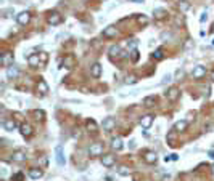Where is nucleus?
Listing matches in <instances>:
<instances>
[{"instance_id": "1", "label": "nucleus", "mask_w": 214, "mask_h": 181, "mask_svg": "<svg viewBox=\"0 0 214 181\" xmlns=\"http://www.w3.org/2000/svg\"><path fill=\"white\" fill-rule=\"evenodd\" d=\"M55 160L60 167H63L66 163V159H65V154H63V148L61 146H56L55 148Z\"/></svg>"}, {"instance_id": "2", "label": "nucleus", "mask_w": 214, "mask_h": 181, "mask_svg": "<svg viewBox=\"0 0 214 181\" xmlns=\"http://www.w3.org/2000/svg\"><path fill=\"white\" fill-rule=\"evenodd\" d=\"M205 75H206V67L201 66V64L195 66L193 71H191V77H193V79H201V77H205Z\"/></svg>"}, {"instance_id": "3", "label": "nucleus", "mask_w": 214, "mask_h": 181, "mask_svg": "<svg viewBox=\"0 0 214 181\" xmlns=\"http://www.w3.org/2000/svg\"><path fill=\"white\" fill-rule=\"evenodd\" d=\"M89 154L92 156V157H97V156H101L103 154V146H101L100 143H95L90 146V149H89Z\"/></svg>"}, {"instance_id": "4", "label": "nucleus", "mask_w": 214, "mask_h": 181, "mask_svg": "<svg viewBox=\"0 0 214 181\" xmlns=\"http://www.w3.org/2000/svg\"><path fill=\"white\" fill-rule=\"evenodd\" d=\"M179 95H180V90L177 88V87H171L166 92V98L169 99V101H176L177 98H179Z\"/></svg>"}, {"instance_id": "5", "label": "nucleus", "mask_w": 214, "mask_h": 181, "mask_svg": "<svg viewBox=\"0 0 214 181\" xmlns=\"http://www.w3.org/2000/svg\"><path fill=\"white\" fill-rule=\"evenodd\" d=\"M101 163H103V167H113L116 163V159H114V156H111V154H105V156H101Z\"/></svg>"}, {"instance_id": "6", "label": "nucleus", "mask_w": 214, "mask_h": 181, "mask_svg": "<svg viewBox=\"0 0 214 181\" xmlns=\"http://www.w3.org/2000/svg\"><path fill=\"white\" fill-rule=\"evenodd\" d=\"M16 19H18V22L21 26H26L27 22L31 21V15H29V11H21V13L16 16Z\"/></svg>"}, {"instance_id": "7", "label": "nucleus", "mask_w": 214, "mask_h": 181, "mask_svg": "<svg viewBox=\"0 0 214 181\" xmlns=\"http://www.w3.org/2000/svg\"><path fill=\"white\" fill-rule=\"evenodd\" d=\"M151 123H153V116H151V114H146V116H143L142 119H140V127L145 128V130L150 128Z\"/></svg>"}, {"instance_id": "8", "label": "nucleus", "mask_w": 214, "mask_h": 181, "mask_svg": "<svg viewBox=\"0 0 214 181\" xmlns=\"http://www.w3.org/2000/svg\"><path fill=\"white\" fill-rule=\"evenodd\" d=\"M110 56H111V58H122L124 52L121 50L119 45H113V47L110 48Z\"/></svg>"}, {"instance_id": "9", "label": "nucleus", "mask_w": 214, "mask_h": 181, "mask_svg": "<svg viewBox=\"0 0 214 181\" xmlns=\"http://www.w3.org/2000/svg\"><path fill=\"white\" fill-rule=\"evenodd\" d=\"M48 22L52 26H58L60 22H61V15L56 13V11H52V13L48 15Z\"/></svg>"}, {"instance_id": "10", "label": "nucleus", "mask_w": 214, "mask_h": 181, "mask_svg": "<svg viewBox=\"0 0 214 181\" xmlns=\"http://www.w3.org/2000/svg\"><path fill=\"white\" fill-rule=\"evenodd\" d=\"M11 160L21 163V162L26 160V154H24L23 151H16V152H13V154H11Z\"/></svg>"}, {"instance_id": "11", "label": "nucleus", "mask_w": 214, "mask_h": 181, "mask_svg": "<svg viewBox=\"0 0 214 181\" xmlns=\"http://www.w3.org/2000/svg\"><path fill=\"white\" fill-rule=\"evenodd\" d=\"M116 34H118V29H116V26H108V27H105L103 29V37H116Z\"/></svg>"}, {"instance_id": "12", "label": "nucleus", "mask_w": 214, "mask_h": 181, "mask_svg": "<svg viewBox=\"0 0 214 181\" xmlns=\"http://www.w3.org/2000/svg\"><path fill=\"white\" fill-rule=\"evenodd\" d=\"M116 125V120L113 117H106L103 120V130H106V132H110V130H113V127Z\"/></svg>"}, {"instance_id": "13", "label": "nucleus", "mask_w": 214, "mask_h": 181, "mask_svg": "<svg viewBox=\"0 0 214 181\" xmlns=\"http://www.w3.org/2000/svg\"><path fill=\"white\" fill-rule=\"evenodd\" d=\"M18 74H19V71H18V67H16V66L7 67V79H16Z\"/></svg>"}, {"instance_id": "14", "label": "nucleus", "mask_w": 214, "mask_h": 181, "mask_svg": "<svg viewBox=\"0 0 214 181\" xmlns=\"http://www.w3.org/2000/svg\"><path fill=\"white\" fill-rule=\"evenodd\" d=\"M44 176V172L40 170V168H31L29 170V178L32 179H40Z\"/></svg>"}, {"instance_id": "15", "label": "nucleus", "mask_w": 214, "mask_h": 181, "mask_svg": "<svg viewBox=\"0 0 214 181\" xmlns=\"http://www.w3.org/2000/svg\"><path fill=\"white\" fill-rule=\"evenodd\" d=\"M90 74H92L95 79H98L101 75V64H98V63L92 64V67H90Z\"/></svg>"}, {"instance_id": "16", "label": "nucleus", "mask_w": 214, "mask_h": 181, "mask_svg": "<svg viewBox=\"0 0 214 181\" xmlns=\"http://www.w3.org/2000/svg\"><path fill=\"white\" fill-rule=\"evenodd\" d=\"M2 64L7 66V67L13 66V55H11V53H5V55L2 56Z\"/></svg>"}, {"instance_id": "17", "label": "nucleus", "mask_w": 214, "mask_h": 181, "mask_svg": "<svg viewBox=\"0 0 214 181\" xmlns=\"http://www.w3.org/2000/svg\"><path fill=\"white\" fill-rule=\"evenodd\" d=\"M19 132H21L23 136H31V135H32V128H31L29 123H23V125L19 127Z\"/></svg>"}, {"instance_id": "18", "label": "nucleus", "mask_w": 214, "mask_h": 181, "mask_svg": "<svg viewBox=\"0 0 214 181\" xmlns=\"http://www.w3.org/2000/svg\"><path fill=\"white\" fill-rule=\"evenodd\" d=\"M3 128L7 130V132H13V130L16 128V123H15V120H11V119H8V120H3Z\"/></svg>"}, {"instance_id": "19", "label": "nucleus", "mask_w": 214, "mask_h": 181, "mask_svg": "<svg viewBox=\"0 0 214 181\" xmlns=\"http://www.w3.org/2000/svg\"><path fill=\"white\" fill-rule=\"evenodd\" d=\"M111 148L114 149V151H121V149H122V139H121V138H113Z\"/></svg>"}, {"instance_id": "20", "label": "nucleus", "mask_w": 214, "mask_h": 181, "mask_svg": "<svg viewBox=\"0 0 214 181\" xmlns=\"http://www.w3.org/2000/svg\"><path fill=\"white\" fill-rule=\"evenodd\" d=\"M187 125L188 123L185 120H179V122H176V125H174V130H176V132H184V130L187 128Z\"/></svg>"}, {"instance_id": "21", "label": "nucleus", "mask_w": 214, "mask_h": 181, "mask_svg": "<svg viewBox=\"0 0 214 181\" xmlns=\"http://www.w3.org/2000/svg\"><path fill=\"white\" fill-rule=\"evenodd\" d=\"M156 159H158V156L155 152H146L145 154V162H148V163H155Z\"/></svg>"}, {"instance_id": "22", "label": "nucleus", "mask_w": 214, "mask_h": 181, "mask_svg": "<svg viewBox=\"0 0 214 181\" xmlns=\"http://www.w3.org/2000/svg\"><path fill=\"white\" fill-rule=\"evenodd\" d=\"M153 15H155V18H156V19H163V18H164V15H166V10L156 8V10L153 11Z\"/></svg>"}, {"instance_id": "23", "label": "nucleus", "mask_w": 214, "mask_h": 181, "mask_svg": "<svg viewBox=\"0 0 214 181\" xmlns=\"http://www.w3.org/2000/svg\"><path fill=\"white\" fill-rule=\"evenodd\" d=\"M27 63H29L31 66H37V64H39V55H31V56H27Z\"/></svg>"}, {"instance_id": "24", "label": "nucleus", "mask_w": 214, "mask_h": 181, "mask_svg": "<svg viewBox=\"0 0 214 181\" xmlns=\"http://www.w3.org/2000/svg\"><path fill=\"white\" fill-rule=\"evenodd\" d=\"M143 106H146V107L155 106V96H146V98L143 99Z\"/></svg>"}, {"instance_id": "25", "label": "nucleus", "mask_w": 214, "mask_h": 181, "mask_svg": "<svg viewBox=\"0 0 214 181\" xmlns=\"http://www.w3.org/2000/svg\"><path fill=\"white\" fill-rule=\"evenodd\" d=\"M118 173H119L121 176H129V175H131V170H129L126 165H122V167L118 168Z\"/></svg>"}, {"instance_id": "26", "label": "nucleus", "mask_w": 214, "mask_h": 181, "mask_svg": "<svg viewBox=\"0 0 214 181\" xmlns=\"http://www.w3.org/2000/svg\"><path fill=\"white\" fill-rule=\"evenodd\" d=\"M137 80H139V79L135 75H127L124 82H126V85H132V83H137Z\"/></svg>"}, {"instance_id": "27", "label": "nucleus", "mask_w": 214, "mask_h": 181, "mask_svg": "<svg viewBox=\"0 0 214 181\" xmlns=\"http://www.w3.org/2000/svg\"><path fill=\"white\" fill-rule=\"evenodd\" d=\"M39 90H40L42 93H47L48 92V85L45 83V80H39Z\"/></svg>"}, {"instance_id": "28", "label": "nucleus", "mask_w": 214, "mask_h": 181, "mask_svg": "<svg viewBox=\"0 0 214 181\" xmlns=\"http://www.w3.org/2000/svg\"><path fill=\"white\" fill-rule=\"evenodd\" d=\"M179 8L182 10V11H187L190 8V3L187 2V0H182V2H179Z\"/></svg>"}, {"instance_id": "29", "label": "nucleus", "mask_w": 214, "mask_h": 181, "mask_svg": "<svg viewBox=\"0 0 214 181\" xmlns=\"http://www.w3.org/2000/svg\"><path fill=\"white\" fill-rule=\"evenodd\" d=\"M151 56H153L155 59H163V56H164V55H163V50H156V52H153Z\"/></svg>"}, {"instance_id": "30", "label": "nucleus", "mask_w": 214, "mask_h": 181, "mask_svg": "<svg viewBox=\"0 0 214 181\" xmlns=\"http://www.w3.org/2000/svg\"><path fill=\"white\" fill-rule=\"evenodd\" d=\"M171 37H172L171 32H163V34H161V40H164V42L167 40V39H171Z\"/></svg>"}, {"instance_id": "31", "label": "nucleus", "mask_w": 214, "mask_h": 181, "mask_svg": "<svg viewBox=\"0 0 214 181\" xmlns=\"http://www.w3.org/2000/svg\"><path fill=\"white\" fill-rule=\"evenodd\" d=\"M137 21L140 22V24H146V22H148V18H146V16H139V18H137Z\"/></svg>"}, {"instance_id": "32", "label": "nucleus", "mask_w": 214, "mask_h": 181, "mask_svg": "<svg viewBox=\"0 0 214 181\" xmlns=\"http://www.w3.org/2000/svg\"><path fill=\"white\" fill-rule=\"evenodd\" d=\"M171 80H172V75H171V74H167V75H164V79H163V80H161V83H163V85H164V83H169Z\"/></svg>"}, {"instance_id": "33", "label": "nucleus", "mask_w": 214, "mask_h": 181, "mask_svg": "<svg viewBox=\"0 0 214 181\" xmlns=\"http://www.w3.org/2000/svg\"><path fill=\"white\" fill-rule=\"evenodd\" d=\"M87 127L92 128V130H95V128H97V123H95L93 120H89V122H87Z\"/></svg>"}, {"instance_id": "34", "label": "nucleus", "mask_w": 214, "mask_h": 181, "mask_svg": "<svg viewBox=\"0 0 214 181\" xmlns=\"http://www.w3.org/2000/svg\"><path fill=\"white\" fill-rule=\"evenodd\" d=\"M11 15H13V10H5V11H3V16H5V18H8V16H11Z\"/></svg>"}, {"instance_id": "35", "label": "nucleus", "mask_w": 214, "mask_h": 181, "mask_svg": "<svg viewBox=\"0 0 214 181\" xmlns=\"http://www.w3.org/2000/svg\"><path fill=\"white\" fill-rule=\"evenodd\" d=\"M206 19H208V15H206V13H203V15L200 16V21H201V22H205Z\"/></svg>"}, {"instance_id": "36", "label": "nucleus", "mask_w": 214, "mask_h": 181, "mask_svg": "<svg viewBox=\"0 0 214 181\" xmlns=\"http://www.w3.org/2000/svg\"><path fill=\"white\" fill-rule=\"evenodd\" d=\"M191 45H193V40H188L187 43H185V50H188V48L191 47Z\"/></svg>"}, {"instance_id": "37", "label": "nucleus", "mask_w": 214, "mask_h": 181, "mask_svg": "<svg viewBox=\"0 0 214 181\" xmlns=\"http://www.w3.org/2000/svg\"><path fill=\"white\" fill-rule=\"evenodd\" d=\"M47 58H48V56H47V53H40V59L44 61V63L47 61Z\"/></svg>"}, {"instance_id": "38", "label": "nucleus", "mask_w": 214, "mask_h": 181, "mask_svg": "<svg viewBox=\"0 0 214 181\" xmlns=\"http://www.w3.org/2000/svg\"><path fill=\"white\" fill-rule=\"evenodd\" d=\"M132 53H134V55H132V58H134V61H135V59H137V58H139V52H137V50H134V52H132Z\"/></svg>"}, {"instance_id": "39", "label": "nucleus", "mask_w": 214, "mask_h": 181, "mask_svg": "<svg viewBox=\"0 0 214 181\" xmlns=\"http://www.w3.org/2000/svg\"><path fill=\"white\" fill-rule=\"evenodd\" d=\"M129 148H131V149L135 148V141H134V139H131V144H129Z\"/></svg>"}, {"instance_id": "40", "label": "nucleus", "mask_w": 214, "mask_h": 181, "mask_svg": "<svg viewBox=\"0 0 214 181\" xmlns=\"http://www.w3.org/2000/svg\"><path fill=\"white\" fill-rule=\"evenodd\" d=\"M131 2H134V3H142L143 0H131Z\"/></svg>"}, {"instance_id": "41", "label": "nucleus", "mask_w": 214, "mask_h": 181, "mask_svg": "<svg viewBox=\"0 0 214 181\" xmlns=\"http://www.w3.org/2000/svg\"><path fill=\"white\" fill-rule=\"evenodd\" d=\"M212 82H214V72H212Z\"/></svg>"}, {"instance_id": "42", "label": "nucleus", "mask_w": 214, "mask_h": 181, "mask_svg": "<svg viewBox=\"0 0 214 181\" xmlns=\"http://www.w3.org/2000/svg\"><path fill=\"white\" fill-rule=\"evenodd\" d=\"M212 45H214V39H212Z\"/></svg>"}, {"instance_id": "43", "label": "nucleus", "mask_w": 214, "mask_h": 181, "mask_svg": "<svg viewBox=\"0 0 214 181\" xmlns=\"http://www.w3.org/2000/svg\"><path fill=\"white\" fill-rule=\"evenodd\" d=\"M212 32H214V26H212Z\"/></svg>"}, {"instance_id": "44", "label": "nucleus", "mask_w": 214, "mask_h": 181, "mask_svg": "<svg viewBox=\"0 0 214 181\" xmlns=\"http://www.w3.org/2000/svg\"><path fill=\"white\" fill-rule=\"evenodd\" d=\"M212 173H214V167H212Z\"/></svg>"}]
</instances>
